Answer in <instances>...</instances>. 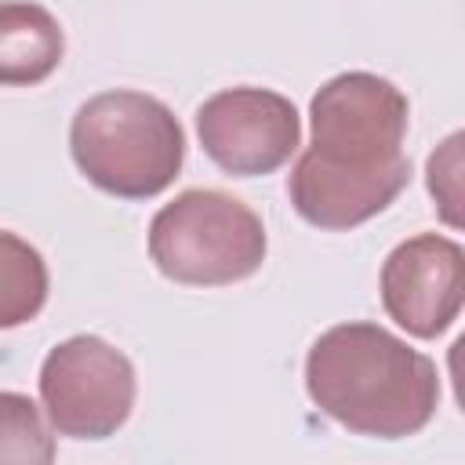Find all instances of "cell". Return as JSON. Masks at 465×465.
Wrapping results in <instances>:
<instances>
[{
  "instance_id": "obj_1",
  "label": "cell",
  "mask_w": 465,
  "mask_h": 465,
  "mask_svg": "<svg viewBox=\"0 0 465 465\" xmlns=\"http://www.w3.org/2000/svg\"><path fill=\"white\" fill-rule=\"evenodd\" d=\"M407 94L378 73H338L309 102L312 142L287 174L291 207L316 229L345 232L381 214L411 182Z\"/></svg>"
},
{
  "instance_id": "obj_2",
  "label": "cell",
  "mask_w": 465,
  "mask_h": 465,
  "mask_svg": "<svg viewBox=\"0 0 465 465\" xmlns=\"http://www.w3.org/2000/svg\"><path fill=\"white\" fill-rule=\"evenodd\" d=\"M305 392L341 429L371 440H407L440 407L436 363L392 331L352 320L323 331L305 356Z\"/></svg>"
},
{
  "instance_id": "obj_3",
  "label": "cell",
  "mask_w": 465,
  "mask_h": 465,
  "mask_svg": "<svg viewBox=\"0 0 465 465\" xmlns=\"http://www.w3.org/2000/svg\"><path fill=\"white\" fill-rule=\"evenodd\" d=\"M69 153L94 189L116 200H149L178 178L185 131L153 94L102 91L73 113Z\"/></svg>"
},
{
  "instance_id": "obj_4",
  "label": "cell",
  "mask_w": 465,
  "mask_h": 465,
  "mask_svg": "<svg viewBox=\"0 0 465 465\" xmlns=\"http://www.w3.org/2000/svg\"><path fill=\"white\" fill-rule=\"evenodd\" d=\"M269 240L262 218L218 189H185L149 222L153 265L189 287H225L254 276Z\"/></svg>"
},
{
  "instance_id": "obj_5",
  "label": "cell",
  "mask_w": 465,
  "mask_h": 465,
  "mask_svg": "<svg viewBox=\"0 0 465 465\" xmlns=\"http://www.w3.org/2000/svg\"><path fill=\"white\" fill-rule=\"evenodd\" d=\"M134 363L98 334L58 341L40 363V403L58 436L109 440L134 411Z\"/></svg>"
},
{
  "instance_id": "obj_6",
  "label": "cell",
  "mask_w": 465,
  "mask_h": 465,
  "mask_svg": "<svg viewBox=\"0 0 465 465\" xmlns=\"http://www.w3.org/2000/svg\"><path fill=\"white\" fill-rule=\"evenodd\" d=\"M196 134L203 153L236 178L280 171L298 142L302 116L291 98L269 87H225L196 109Z\"/></svg>"
},
{
  "instance_id": "obj_7",
  "label": "cell",
  "mask_w": 465,
  "mask_h": 465,
  "mask_svg": "<svg viewBox=\"0 0 465 465\" xmlns=\"http://www.w3.org/2000/svg\"><path fill=\"white\" fill-rule=\"evenodd\" d=\"M465 302V251L440 232L396 243L381 265V305L411 338H440Z\"/></svg>"
},
{
  "instance_id": "obj_8",
  "label": "cell",
  "mask_w": 465,
  "mask_h": 465,
  "mask_svg": "<svg viewBox=\"0 0 465 465\" xmlns=\"http://www.w3.org/2000/svg\"><path fill=\"white\" fill-rule=\"evenodd\" d=\"M65 54L58 18L33 0H0V84H44Z\"/></svg>"
},
{
  "instance_id": "obj_9",
  "label": "cell",
  "mask_w": 465,
  "mask_h": 465,
  "mask_svg": "<svg viewBox=\"0 0 465 465\" xmlns=\"http://www.w3.org/2000/svg\"><path fill=\"white\" fill-rule=\"evenodd\" d=\"M47 291L51 276L44 254L29 240L0 229V331L36 320Z\"/></svg>"
},
{
  "instance_id": "obj_10",
  "label": "cell",
  "mask_w": 465,
  "mask_h": 465,
  "mask_svg": "<svg viewBox=\"0 0 465 465\" xmlns=\"http://www.w3.org/2000/svg\"><path fill=\"white\" fill-rule=\"evenodd\" d=\"M0 461H54V440L44 425V414L22 392H0Z\"/></svg>"
},
{
  "instance_id": "obj_11",
  "label": "cell",
  "mask_w": 465,
  "mask_h": 465,
  "mask_svg": "<svg viewBox=\"0 0 465 465\" xmlns=\"http://www.w3.org/2000/svg\"><path fill=\"white\" fill-rule=\"evenodd\" d=\"M461 134H450L432 156H429V193L443 214L447 225H461L458 203H461Z\"/></svg>"
}]
</instances>
